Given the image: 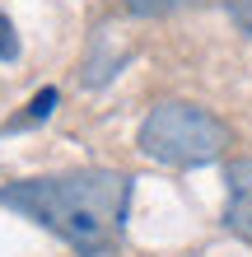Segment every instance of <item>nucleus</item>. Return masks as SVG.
Here are the masks:
<instances>
[{
	"label": "nucleus",
	"mask_w": 252,
	"mask_h": 257,
	"mask_svg": "<svg viewBox=\"0 0 252 257\" xmlns=\"http://www.w3.org/2000/svg\"><path fill=\"white\" fill-rule=\"evenodd\" d=\"M131 173L117 169H70L47 178L0 187V206L19 210L24 220L42 224L80 257H112L131 210Z\"/></svg>",
	"instance_id": "obj_1"
},
{
	"label": "nucleus",
	"mask_w": 252,
	"mask_h": 257,
	"mask_svg": "<svg viewBox=\"0 0 252 257\" xmlns=\"http://www.w3.org/2000/svg\"><path fill=\"white\" fill-rule=\"evenodd\" d=\"M140 155H150L154 164H168V169H201L224 155L229 145V126L219 122L210 108H196V103L168 98L154 103L145 112V122L136 131Z\"/></svg>",
	"instance_id": "obj_2"
},
{
	"label": "nucleus",
	"mask_w": 252,
	"mask_h": 257,
	"mask_svg": "<svg viewBox=\"0 0 252 257\" xmlns=\"http://www.w3.org/2000/svg\"><path fill=\"white\" fill-rule=\"evenodd\" d=\"M224 224L252 243V159H233L224 169Z\"/></svg>",
	"instance_id": "obj_3"
},
{
	"label": "nucleus",
	"mask_w": 252,
	"mask_h": 257,
	"mask_svg": "<svg viewBox=\"0 0 252 257\" xmlns=\"http://www.w3.org/2000/svg\"><path fill=\"white\" fill-rule=\"evenodd\" d=\"M122 5L136 19H164V14H177V10H196L205 0H122Z\"/></svg>",
	"instance_id": "obj_4"
},
{
	"label": "nucleus",
	"mask_w": 252,
	"mask_h": 257,
	"mask_svg": "<svg viewBox=\"0 0 252 257\" xmlns=\"http://www.w3.org/2000/svg\"><path fill=\"white\" fill-rule=\"evenodd\" d=\"M56 98H61V94H56V89H42V94H38L33 103H28V112H24V117H14L10 126H28V122H42V117H52Z\"/></svg>",
	"instance_id": "obj_5"
},
{
	"label": "nucleus",
	"mask_w": 252,
	"mask_h": 257,
	"mask_svg": "<svg viewBox=\"0 0 252 257\" xmlns=\"http://www.w3.org/2000/svg\"><path fill=\"white\" fill-rule=\"evenodd\" d=\"M14 56H19V38H14V24L0 10V61H14Z\"/></svg>",
	"instance_id": "obj_6"
},
{
	"label": "nucleus",
	"mask_w": 252,
	"mask_h": 257,
	"mask_svg": "<svg viewBox=\"0 0 252 257\" xmlns=\"http://www.w3.org/2000/svg\"><path fill=\"white\" fill-rule=\"evenodd\" d=\"M224 10H229V19L252 38V0H224Z\"/></svg>",
	"instance_id": "obj_7"
}]
</instances>
